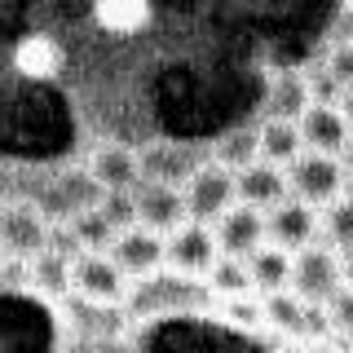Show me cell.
Wrapping results in <instances>:
<instances>
[{
	"mask_svg": "<svg viewBox=\"0 0 353 353\" xmlns=\"http://www.w3.org/2000/svg\"><path fill=\"white\" fill-rule=\"evenodd\" d=\"M349 172L340 163V154H327V150H301L292 163H287V190L309 199V203H331L340 190H345Z\"/></svg>",
	"mask_w": 353,
	"mask_h": 353,
	"instance_id": "6da1fadb",
	"label": "cell"
},
{
	"mask_svg": "<svg viewBox=\"0 0 353 353\" xmlns=\"http://www.w3.org/2000/svg\"><path fill=\"white\" fill-rule=\"evenodd\" d=\"M305 106H309V84H305V75H301V71H274V75H270V88H265V110H270V115L296 119Z\"/></svg>",
	"mask_w": 353,
	"mask_h": 353,
	"instance_id": "d6986e66",
	"label": "cell"
},
{
	"mask_svg": "<svg viewBox=\"0 0 353 353\" xmlns=\"http://www.w3.org/2000/svg\"><path fill=\"white\" fill-rule=\"evenodd\" d=\"M49 248V216L36 203H5L0 208V256L31 261Z\"/></svg>",
	"mask_w": 353,
	"mask_h": 353,
	"instance_id": "52a82bcc",
	"label": "cell"
},
{
	"mask_svg": "<svg viewBox=\"0 0 353 353\" xmlns=\"http://www.w3.org/2000/svg\"><path fill=\"white\" fill-rule=\"evenodd\" d=\"M9 71L27 84H49L66 71V49L53 31H27L9 44Z\"/></svg>",
	"mask_w": 353,
	"mask_h": 353,
	"instance_id": "5b68a950",
	"label": "cell"
},
{
	"mask_svg": "<svg viewBox=\"0 0 353 353\" xmlns=\"http://www.w3.org/2000/svg\"><path fill=\"white\" fill-rule=\"evenodd\" d=\"M340 115H345V124H349V132H353V88H345V93H340Z\"/></svg>",
	"mask_w": 353,
	"mask_h": 353,
	"instance_id": "4dcf8cb0",
	"label": "cell"
},
{
	"mask_svg": "<svg viewBox=\"0 0 353 353\" xmlns=\"http://www.w3.org/2000/svg\"><path fill=\"white\" fill-rule=\"evenodd\" d=\"M132 203H137V221L159 234H168L185 221V194L176 181H159V176H141L132 185Z\"/></svg>",
	"mask_w": 353,
	"mask_h": 353,
	"instance_id": "ba28073f",
	"label": "cell"
},
{
	"mask_svg": "<svg viewBox=\"0 0 353 353\" xmlns=\"http://www.w3.org/2000/svg\"><path fill=\"white\" fill-rule=\"evenodd\" d=\"M221 314H225V323H230V327H248V331L265 327V323H261V301H252V292H243V296H225V301H221Z\"/></svg>",
	"mask_w": 353,
	"mask_h": 353,
	"instance_id": "4316f807",
	"label": "cell"
},
{
	"mask_svg": "<svg viewBox=\"0 0 353 353\" xmlns=\"http://www.w3.org/2000/svg\"><path fill=\"white\" fill-rule=\"evenodd\" d=\"M27 279L40 287L44 296H66L71 292V256L58 248H44L27 261Z\"/></svg>",
	"mask_w": 353,
	"mask_h": 353,
	"instance_id": "ffe728a7",
	"label": "cell"
},
{
	"mask_svg": "<svg viewBox=\"0 0 353 353\" xmlns=\"http://www.w3.org/2000/svg\"><path fill=\"white\" fill-rule=\"evenodd\" d=\"M208 292L212 296H243V292H252V274H248V261L243 256H225V252H216V261L208 265Z\"/></svg>",
	"mask_w": 353,
	"mask_h": 353,
	"instance_id": "7402d4cb",
	"label": "cell"
},
{
	"mask_svg": "<svg viewBox=\"0 0 353 353\" xmlns=\"http://www.w3.org/2000/svg\"><path fill=\"white\" fill-rule=\"evenodd\" d=\"M349 9H353V0H349Z\"/></svg>",
	"mask_w": 353,
	"mask_h": 353,
	"instance_id": "d6a6232c",
	"label": "cell"
},
{
	"mask_svg": "<svg viewBox=\"0 0 353 353\" xmlns=\"http://www.w3.org/2000/svg\"><path fill=\"white\" fill-rule=\"evenodd\" d=\"M137 159H141V176H159V181H176V185L203 163L190 146H168V141L150 146L146 154H137Z\"/></svg>",
	"mask_w": 353,
	"mask_h": 353,
	"instance_id": "e0dca14e",
	"label": "cell"
},
{
	"mask_svg": "<svg viewBox=\"0 0 353 353\" xmlns=\"http://www.w3.org/2000/svg\"><path fill=\"white\" fill-rule=\"evenodd\" d=\"M88 172L102 181V190H132L141 181V159L128 146H102L88 159Z\"/></svg>",
	"mask_w": 353,
	"mask_h": 353,
	"instance_id": "2e32d148",
	"label": "cell"
},
{
	"mask_svg": "<svg viewBox=\"0 0 353 353\" xmlns=\"http://www.w3.org/2000/svg\"><path fill=\"white\" fill-rule=\"evenodd\" d=\"M323 71H327V75H331V80H336L340 88H353V40L331 44V53H327Z\"/></svg>",
	"mask_w": 353,
	"mask_h": 353,
	"instance_id": "83f0119b",
	"label": "cell"
},
{
	"mask_svg": "<svg viewBox=\"0 0 353 353\" xmlns=\"http://www.w3.org/2000/svg\"><path fill=\"white\" fill-rule=\"evenodd\" d=\"M97 212L115 225V234H119V230H128V225H137V203H132V190H102V199H97Z\"/></svg>",
	"mask_w": 353,
	"mask_h": 353,
	"instance_id": "484cf974",
	"label": "cell"
},
{
	"mask_svg": "<svg viewBox=\"0 0 353 353\" xmlns=\"http://www.w3.org/2000/svg\"><path fill=\"white\" fill-rule=\"evenodd\" d=\"M340 163H345V172L353 176V137L345 141V150H340Z\"/></svg>",
	"mask_w": 353,
	"mask_h": 353,
	"instance_id": "1f68e13d",
	"label": "cell"
},
{
	"mask_svg": "<svg viewBox=\"0 0 353 353\" xmlns=\"http://www.w3.org/2000/svg\"><path fill=\"white\" fill-rule=\"evenodd\" d=\"M181 194H185V216L212 225V221L239 199L234 172H230L225 163H216V159H212V163H199V168L185 176V190H181Z\"/></svg>",
	"mask_w": 353,
	"mask_h": 353,
	"instance_id": "277c9868",
	"label": "cell"
},
{
	"mask_svg": "<svg viewBox=\"0 0 353 353\" xmlns=\"http://www.w3.org/2000/svg\"><path fill=\"white\" fill-rule=\"evenodd\" d=\"M292 287L301 301H318L327 305L331 296L345 287V279H340V252L336 248H314V243H305V248L292 252Z\"/></svg>",
	"mask_w": 353,
	"mask_h": 353,
	"instance_id": "7a4b0ae2",
	"label": "cell"
},
{
	"mask_svg": "<svg viewBox=\"0 0 353 353\" xmlns=\"http://www.w3.org/2000/svg\"><path fill=\"white\" fill-rule=\"evenodd\" d=\"M154 22L150 0H93V27L106 36H141Z\"/></svg>",
	"mask_w": 353,
	"mask_h": 353,
	"instance_id": "5bb4252c",
	"label": "cell"
},
{
	"mask_svg": "<svg viewBox=\"0 0 353 353\" xmlns=\"http://www.w3.org/2000/svg\"><path fill=\"white\" fill-rule=\"evenodd\" d=\"M71 292L80 301L119 305V301H128V274L115 265L110 252H75L71 256Z\"/></svg>",
	"mask_w": 353,
	"mask_h": 353,
	"instance_id": "3957f363",
	"label": "cell"
},
{
	"mask_svg": "<svg viewBox=\"0 0 353 353\" xmlns=\"http://www.w3.org/2000/svg\"><path fill=\"white\" fill-rule=\"evenodd\" d=\"M318 225H323L318 203H309V199L292 194V190H287L279 203L265 208V239L279 243V248H287V252L314 243V239H318Z\"/></svg>",
	"mask_w": 353,
	"mask_h": 353,
	"instance_id": "8992f818",
	"label": "cell"
},
{
	"mask_svg": "<svg viewBox=\"0 0 353 353\" xmlns=\"http://www.w3.org/2000/svg\"><path fill=\"white\" fill-rule=\"evenodd\" d=\"M212 239H216V252H225V256H248L252 248L265 243V208L234 199L212 221Z\"/></svg>",
	"mask_w": 353,
	"mask_h": 353,
	"instance_id": "9c48e42d",
	"label": "cell"
},
{
	"mask_svg": "<svg viewBox=\"0 0 353 353\" xmlns=\"http://www.w3.org/2000/svg\"><path fill=\"white\" fill-rule=\"evenodd\" d=\"M318 230L327 234L331 248H349V243H353V190H340L336 199H331Z\"/></svg>",
	"mask_w": 353,
	"mask_h": 353,
	"instance_id": "d4e9b609",
	"label": "cell"
},
{
	"mask_svg": "<svg viewBox=\"0 0 353 353\" xmlns=\"http://www.w3.org/2000/svg\"><path fill=\"white\" fill-rule=\"evenodd\" d=\"M327 314H331V331H340L345 340H353V287H340V292L331 296Z\"/></svg>",
	"mask_w": 353,
	"mask_h": 353,
	"instance_id": "f1b7e54d",
	"label": "cell"
},
{
	"mask_svg": "<svg viewBox=\"0 0 353 353\" xmlns=\"http://www.w3.org/2000/svg\"><path fill=\"white\" fill-rule=\"evenodd\" d=\"M256 141H261V159H274V163H283V168L305 150L301 124L287 119V115H270V119H265V124L256 128Z\"/></svg>",
	"mask_w": 353,
	"mask_h": 353,
	"instance_id": "ac0fdd59",
	"label": "cell"
},
{
	"mask_svg": "<svg viewBox=\"0 0 353 353\" xmlns=\"http://www.w3.org/2000/svg\"><path fill=\"white\" fill-rule=\"evenodd\" d=\"M110 256H115V265L128 274V279H141V274H154L163 265V239H159V230H150V225H128V230H119L115 239H110Z\"/></svg>",
	"mask_w": 353,
	"mask_h": 353,
	"instance_id": "8fae6325",
	"label": "cell"
},
{
	"mask_svg": "<svg viewBox=\"0 0 353 353\" xmlns=\"http://www.w3.org/2000/svg\"><path fill=\"white\" fill-rule=\"evenodd\" d=\"M66 230H71V239H75V248H80V252H106L110 239H115V225H110L97 208L71 212V216H66Z\"/></svg>",
	"mask_w": 353,
	"mask_h": 353,
	"instance_id": "603a6c76",
	"label": "cell"
},
{
	"mask_svg": "<svg viewBox=\"0 0 353 353\" xmlns=\"http://www.w3.org/2000/svg\"><path fill=\"white\" fill-rule=\"evenodd\" d=\"M243 261H248V274H252V292H279V287L292 283V252L270 239L261 248H252Z\"/></svg>",
	"mask_w": 353,
	"mask_h": 353,
	"instance_id": "9a60e30c",
	"label": "cell"
},
{
	"mask_svg": "<svg viewBox=\"0 0 353 353\" xmlns=\"http://www.w3.org/2000/svg\"><path fill=\"white\" fill-rule=\"evenodd\" d=\"M296 124H301V141L309 150L340 154L345 141H349V124H345V115H340L336 102H309L301 115H296Z\"/></svg>",
	"mask_w": 353,
	"mask_h": 353,
	"instance_id": "7c38bea8",
	"label": "cell"
},
{
	"mask_svg": "<svg viewBox=\"0 0 353 353\" xmlns=\"http://www.w3.org/2000/svg\"><path fill=\"white\" fill-rule=\"evenodd\" d=\"M163 261L172 265L176 274H203L208 265L216 261V239H212V225L203 221H190L185 216L176 230H168V243H163Z\"/></svg>",
	"mask_w": 353,
	"mask_h": 353,
	"instance_id": "30bf717a",
	"label": "cell"
},
{
	"mask_svg": "<svg viewBox=\"0 0 353 353\" xmlns=\"http://www.w3.org/2000/svg\"><path fill=\"white\" fill-rule=\"evenodd\" d=\"M261 154V141H256V128H234V132H225V137L212 146V159L216 163H225L230 172H239L243 163H252Z\"/></svg>",
	"mask_w": 353,
	"mask_h": 353,
	"instance_id": "cb8c5ba5",
	"label": "cell"
},
{
	"mask_svg": "<svg viewBox=\"0 0 353 353\" xmlns=\"http://www.w3.org/2000/svg\"><path fill=\"white\" fill-rule=\"evenodd\" d=\"M301 318H305V301L292 292V287H279V292H265L261 301V323L283 331V336H301Z\"/></svg>",
	"mask_w": 353,
	"mask_h": 353,
	"instance_id": "44dd1931",
	"label": "cell"
},
{
	"mask_svg": "<svg viewBox=\"0 0 353 353\" xmlns=\"http://www.w3.org/2000/svg\"><path fill=\"white\" fill-rule=\"evenodd\" d=\"M234 190L243 203H256V208H270V203H279V199L287 194V172H283V163H274V159H252V163H243V168L234 172Z\"/></svg>",
	"mask_w": 353,
	"mask_h": 353,
	"instance_id": "4fadbf2b",
	"label": "cell"
},
{
	"mask_svg": "<svg viewBox=\"0 0 353 353\" xmlns=\"http://www.w3.org/2000/svg\"><path fill=\"white\" fill-rule=\"evenodd\" d=\"M336 252H340V279H345V287H353V243L336 248Z\"/></svg>",
	"mask_w": 353,
	"mask_h": 353,
	"instance_id": "f546056e",
	"label": "cell"
}]
</instances>
